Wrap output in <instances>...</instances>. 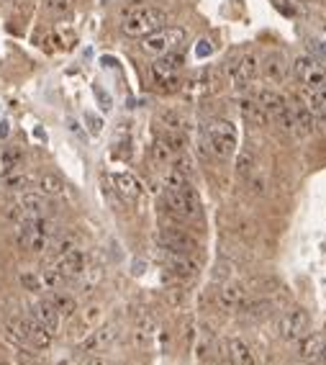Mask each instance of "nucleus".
<instances>
[{"mask_svg":"<svg viewBox=\"0 0 326 365\" xmlns=\"http://www.w3.org/2000/svg\"><path fill=\"white\" fill-rule=\"evenodd\" d=\"M83 365H119V363H114V360H108V358H100V355H90Z\"/></svg>","mask_w":326,"mask_h":365,"instance_id":"36","label":"nucleus"},{"mask_svg":"<svg viewBox=\"0 0 326 365\" xmlns=\"http://www.w3.org/2000/svg\"><path fill=\"white\" fill-rule=\"evenodd\" d=\"M57 232H59V226L54 224L49 216L29 219V221H21V224H18L16 242H18V247L29 250V253H44V250H49L52 239H54Z\"/></svg>","mask_w":326,"mask_h":365,"instance_id":"3","label":"nucleus"},{"mask_svg":"<svg viewBox=\"0 0 326 365\" xmlns=\"http://www.w3.org/2000/svg\"><path fill=\"white\" fill-rule=\"evenodd\" d=\"M42 3L49 13H67L75 0H42Z\"/></svg>","mask_w":326,"mask_h":365,"instance_id":"33","label":"nucleus"},{"mask_svg":"<svg viewBox=\"0 0 326 365\" xmlns=\"http://www.w3.org/2000/svg\"><path fill=\"white\" fill-rule=\"evenodd\" d=\"M185 57L180 50L167 52L162 57H155V64H152V78H155V88L159 91H175L172 85L178 83V72L183 70Z\"/></svg>","mask_w":326,"mask_h":365,"instance_id":"7","label":"nucleus"},{"mask_svg":"<svg viewBox=\"0 0 326 365\" xmlns=\"http://www.w3.org/2000/svg\"><path fill=\"white\" fill-rule=\"evenodd\" d=\"M152 335H155V322H152L149 316H142V319L136 322V337H139V342H147Z\"/></svg>","mask_w":326,"mask_h":365,"instance_id":"31","label":"nucleus"},{"mask_svg":"<svg viewBox=\"0 0 326 365\" xmlns=\"http://www.w3.org/2000/svg\"><path fill=\"white\" fill-rule=\"evenodd\" d=\"M34 182H36V190L47 198H59L64 196V190H67L64 180L59 175H54V173H42V175H36Z\"/></svg>","mask_w":326,"mask_h":365,"instance_id":"23","label":"nucleus"},{"mask_svg":"<svg viewBox=\"0 0 326 365\" xmlns=\"http://www.w3.org/2000/svg\"><path fill=\"white\" fill-rule=\"evenodd\" d=\"M321 363H326V342H324V347H321Z\"/></svg>","mask_w":326,"mask_h":365,"instance_id":"40","label":"nucleus"},{"mask_svg":"<svg viewBox=\"0 0 326 365\" xmlns=\"http://www.w3.org/2000/svg\"><path fill=\"white\" fill-rule=\"evenodd\" d=\"M175 149L164 141V137L159 134L155 141H152V149H149V157H152V162H155L157 168H167V165H172V160H175Z\"/></svg>","mask_w":326,"mask_h":365,"instance_id":"26","label":"nucleus"},{"mask_svg":"<svg viewBox=\"0 0 326 365\" xmlns=\"http://www.w3.org/2000/svg\"><path fill=\"white\" fill-rule=\"evenodd\" d=\"M21 283H23V288H26V291H36V294H39V291H44V278L39 273H23L21 275Z\"/></svg>","mask_w":326,"mask_h":365,"instance_id":"32","label":"nucleus"},{"mask_svg":"<svg viewBox=\"0 0 326 365\" xmlns=\"http://www.w3.org/2000/svg\"><path fill=\"white\" fill-rule=\"evenodd\" d=\"M85 265H87L85 253H83L80 247H75V250H70V253L57 255V260H54L52 270H54V273L67 283V281H75V278H80V275L85 273Z\"/></svg>","mask_w":326,"mask_h":365,"instance_id":"13","label":"nucleus"},{"mask_svg":"<svg viewBox=\"0 0 326 365\" xmlns=\"http://www.w3.org/2000/svg\"><path fill=\"white\" fill-rule=\"evenodd\" d=\"M239 111H241V116H244V121H247L249 127H267L270 124L267 111L260 105V100H257L255 95H241Z\"/></svg>","mask_w":326,"mask_h":365,"instance_id":"20","label":"nucleus"},{"mask_svg":"<svg viewBox=\"0 0 326 365\" xmlns=\"http://www.w3.org/2000/svg\"><path fill=\"white\" fill-rule=\"evenodd\" d=\"M164 267L170 270L175 278H193L198 273V260L193 255H180V253H164Z\"/></svg>","mask_w":326,"mask_h":365,"instance_id":"16","label":"nucleus"},{"mask_svg":"<svg viewBox=\"0 0 326 365\" xmlns=\"http://www.w3.org/2000/svg\"><path fill=\"white\" fill-rule=\"evenodd\" d=\"M95 95H98V100H100V108L108 111V108H111V98H108V93H103L100 88H95Z\"/></svg>","mask_w":326,"mask_h":365,"instance_id":"37","label":"nucleus"},{"mask_svg":"<svg viewBox=\"0 0 326 365\" xmlns=\"http://www.w3.org/2000/svg\"><path fill=\"white\" fill-rule=\"evenodd\" d=\"M257 75H260V57H257L255 52H239V54L231 59V64H229L231 85L241 93L247 91V88H252Z\"/></svg>","mask_w":326,"mask_h":365,"instance_id":"9","label":"nucleus"},{"mask_svg":"<svg viewBox=\"0 0 326 365\" xmlns=\"http://www.w3.org/2000/svg\"><path fill=\"white\" fill-rule=\"evenodd\" d=\"M298 3H308V0H298Z\"/></svg>","mask_w":326,"mask_h":365,"instance_id":"42","label":"nucleus"},{"mask_svg":"<svg viewBox=\"0 0 326 365\" xmlns=\"http://www.w3.org/2000/svg\"><path fill=\"white\" fill-rule=\"evenodd\" d=\"M23 149L16 147V144H6V147L0 149V175L3 173H13V170H21L23 165Z\"/></svg>","mask_w":326,"mask_h":365,"instance_id":"27","label":"nucleus"},{"mask_svg":"<svg viewBox=\"0 0 326 365\" xmlns=\"http://www.w3.org/2000/svg\"><path fill=\"white\" fill-rule=\"evenodd\" d=\"M164 209L172 221H183V219H198L200 216V198L193 188V182H180L164 188Z\"/></svg>","mask_w":326,"mask_h":365,"instance_id":"2","label":"nucleus"},{"mask_svg":"<svg viewBox=\"0 0 326 365\" xmlns=\"http://www.w3.org/2000/svg\"><path fill=\"white\" fill-rule=\"evenodd\" d=\"M0 365H8V363H0Z\"/></svg>","mask_w":326,"mask_h":365,"instance_id":"43","label":"nucleus"},{"mask_svg":"<svg viewBox=\"0 0 326 365\" xmlns=\"http://www.w3.org/2000/svg\"><path fill=\"white\" fill-rule=\"evenodd\" d=\"M227 355H229V365H257L255 352L249 350V344L241 337L227 340Z\"/></svg>","mask_w":326,"mask_h":365,"instance_id":"22","label":"nucleus"},{"mask_svg":"<svg viewBox=\"0 0 326 365\" xmlns=\"http://www.w3.org/2000/svg\"><path fill=\"white\" fill-rule=\"evenodd\" d=\"M85 121H87V129H90V134H95V137H98V134L103 132V121H100L98 116L85 113Z\"/></svg>","mask_w":326,"mask_h":365,"instance_id":"34","label":"nucleus"},{"mask_svg":"<svg viewBox=\"0 0 326 365\" xmlns=\"http://www.w3.org/2000/svg\"><path fill=\"white\" fill-rule=\"evenodd\" d=\"M116 337H119V330H116L114 324H106V327L90 332V335L80 342V350L83 352H100V350H106V347H111Z\"/></svg>","mask_w":326,"mask_h":365,"instance_id":"17","label":"nucleus"},{"mask_svg":"<svg viewBox=\"0 0 326 365\" xmlns=\"http://www.w3.org/2000/svg\"><path fill=\"white\" fill-rule=\"evenodd\" d=\"M31 185V178L23 170H13V173H3L0 175V188L6 193H26Z\"/></svg>","mask_w":326,"mask_h":365,"instance_id":"25","label":"nucleus"},{"mask_svg":"<svg viewBox=\"0 0 326 365\" xmlns=\"http://www.w3.org/2000/svg\"><path fill=\"white\" fill-rule=\"evenodd\" d=\"M306 100H308V108L316 116V121L326 124V83L313 88V91H306Z\"/></svg>","mask_w":326,"mask_h":365,"instance_id":"28","label":"nucleus"},{"mask_svg":"<svg viewBox=\"0 0 326 365\" xmlns=\"http://www.w3.org/2000/svg\"><path fill=\"white\" fill-rule=\"evenodd\" d=\"M52 303L57 306L59 314H64V316L75 314V299H72V296H67V294H54V299H52Z\"/></svg>","mask_w":326,"mask_h":365,"instance_id":"30","label":"nucleus"},{"mask_svg":"<svg viewBox=\"0 0 326 365\" xmlns=\"http://www.w3.org/2000/svg\"><path fill=\"white\" fill-rule=\"evenodd\" d=\"M291 103V121H293V134L298 137H311L316 132V116L311 113L308 103L298 98H288Z\"/></svg>","mask_w":326,"mask_h":365,"instance_id":"14","label":"nucleus"},{"mask_svg":"<svg viewBox=\"0 0 326 365\" xmlns=\"http://www.w3.org/2000/svg\"><path fill=\"white\" fill-rule=\"evenodd\" d=\"M157 245L162 247L164 253H180V255H195L198 242L193 234H188L185 229H180L178 224H164L159 232L155 234Z\"/></svg>","mask_w":326,"mask_h":365,"instance_id":"11","label":"nucleus"},{"mask_svg":"<svg viewBox=\"0 0 326 365\" xmlns=\"http://www.w3.org/2000/svg\"><path fill=\"white\" fill-rule=\"evenodd\" d=\"M324 335L321 332H306L303 337L298 340V358L303 363H316L321 358V347H324Z\"/></svg>","mask_w":326,"mask_h":365,"instance_id":"19","label":"nucleus"},{"mask_svg":"<svg viewBox=\"0 0 326 365\" xmlns=\"http://www.w3.org/2000/svg\"><path fill=\"white\" fill-rule=\"evenodd\" d=\"M208 54H211V44L198 42V47H195V57H208Z\"/></svg>","mask_w":326,"mask_h":365,"instance_id":"38","label":"nucleus"},{"mask_svg":"<svg viewBox=\"0 0 326 365\" xmlns=\"http://www.w3.org/2000/svg\"><path fill=\"white\" fill-rule=\"evenodd\" d=\"M291 70L298 83L303 85V93L313 91V88H319V85L326 83V64L311 54H298L296 59H293Z\"/></svg>","mask_w":326,"mask_h":365,"instance_id":"10","label":"nucleus"},{"mask_svg":"<svg viewBox=\"0 0 326 365\" xmlns=\"http://www.w3.org/2000/svg\"><path fill=\"white\" fill-rule=\"evenodd\" d=\"M247 299H249L247 288L239 286V283H229V286H224L219 291V306L221 309H229V311L241 309V306L247 303Z\"/></svg>","mask_w":326,"mask_h":365,"instance_id":"21","label":"nucleus"},{"mask_svg":"<svg viewBox=\"0 0 326 365\" xmlns=\"http://www.w3.org/2000/svg\"><path fill=\"white\" fill-rule=\"evenodd\" d=\"M260 70H262L265 80L272 85H283L291 75V64L285 59L283 52H272V54L265 57V62L260 64Z\"/></svg>","mask_w":326,"mask_h":365,"instance_id":"15","label":"nucleus"},{"mask_svg":"<svg viewBox=\"0 0 326 365\" xmlns=\"http://www.w3.org/2000/svg\"><path fill=\"white\" fill-rule=\"evenodd\" d=\"M111 3H114V0H103V6H111Z\"/></svg>","mask_w":326,"mask_h":365,"instance_id":"41","label":"nucleus"},{"mask_svg":"<svg viewBox=\"0 0 326 365\" xmlns=\"http://www.w3.org/2000/svg\"><path fill=\"white\" fill-rule=\"evenodd\" d=\"M306 332H311V314L301 306H293L277 319V337L285 342H298Z\"/></svg>","mask_w":326,"mask_h":365,"instance_id":"12","label":"nucleus"},{"mask_svg":"<svg viewBox=\"0 0 326 365\" xmlns=\"http://www.w3.org/2000/svg\"><path fill=\"white\" fill-rule=\"evenodd\" d=\"M111 180H114L116 190H119L126 201H139V198H142V185H139V180H136L134 175H128V173H114Z\"/></svg>","mask_w":326,"mask_h":365,"instance_id":"24","label":"nucleus"},{"mask_svg":"<svg viewBox=\"0 0 326 365\" xmlns=\"http://www.w3.org/2000/svg\"><path fill=\"white\" fill-rule=\"evenodd\" d=\"M277 11H283L285 16H293L296 13V6H291V0H275Z\"/></svg>","mask_w":326,"mask_h":365,"instance_id":"35","label":"nucleus"},{"mask_svg":"<svg viewBox=\"0 0 326 365\" xmlns=\"http://www.w3.org/2000/svg\"><path fill=\"white\" fill-rule=\"evenodd\" d=\"M255 168H257L255 155H252L249 149H239V157H236V175H239L241 180H247V178H252Z\"/></svg>","mask_w":326,"mask_h":365,"instance_id":"29","label":"nucleus"},{"mask_svg":"<svg viewBox=\"0 0 326 365\" xmlns=\"http://www.w3.org/2000/svg\"><path fill=\"white\" fill-rule=\"evenodd\" d=\"M255 98L260 100V105L267 111V116H270L272 124H277L283 132H293L291 103H288V98H285L283 93L275 91V88H262V91H257Z\"/></svg>","mask_w":326,"mask_h":365,"instance_id":"6","label":"nucleus"},{"mask_svg":"<svg viewBox=\"0 0 326 365\" xmlns=\"http://www.w3.org/2000/svg\"><path fill=\"white\" fill-rule=\"evenodd\" d=\"M164 23H167V13H164L162 8L139 6V8H131V11L123 16L121 31H123L128 39H144V36L164 28Z\"/></svg>","mask_w":326,"mask_h":365,"instance_id":"1","label":"nucleus"},{"mask_svg":"<svg viewBox=\"0 0 326 365\" xmlns=\"http://www.w3.org/2000/svg\"><path fill=\"white\" fill-rule=\"evenodd\" d=\"M188 39V28L183 26H164L155 34H149L142 39V52L149 57H162L167 52L180 50Z\"/></svg>","mask_w":326,"mask_h":365,"instance_id":"5","label":"nucleus"},{"mask_svg":"<svg viewBox=\"0 0 326 365\" xmlns=\"http://www.w3.org/2000/svg\"><path fill=\"white\" fill-rule=\"evenodd\" d=\"M8 216L16 219L18 224H21V221H29V219L49 216V198L42 196L39 190H36V193H31V190L18 193L16 204L11 206V211H8Z\"/></svg>","mask_w":326,"mask_h":365,"instance_id":"8","label":"nucleus"},{"mask_svg":"<svg viewBox=\"0 0 326 365\" xmlns=\"http://www.w3.org/2000/svg\"><path fill=\"white\" fill-rule=\"evenodd\" d=\"M31 316H34L36 322L44 324L52 335H57L59 332V322H62V314L57 311V306L52 303V299H44V301H36L31 306Z\"/></svg>","mask_w":326,"mask_h":365,"instance_id":"18","label":"nucleus"},{"mask_svg":"<svg viewBox=\"0 0 326 365\" xmlns=\"http://www.w3.org/2000/svg\"><path fill=\"white\" fill-rule=\"evenodd\" d=\"M206 141L211 147L213 157L229 160L236 152V127L229 119H211L206 127Z\"/></svg>","mask_w":326,"mask_h":365,"instance_id":"4","label":"nucleus"},{"mask_svg":"<svg viewBox=\"0 0 326 365\" xmlns=\"http://www.w3.org/2000/svg\"><path fill=\"white\" fill-rule=\"evenodd\" d=\"M8 134H11V124H8V121H0V139H8Z\"/></svg>","mask_w":326,"mask_h":365,"instance_id":"39","label":"nucleus"}]
</instances>
